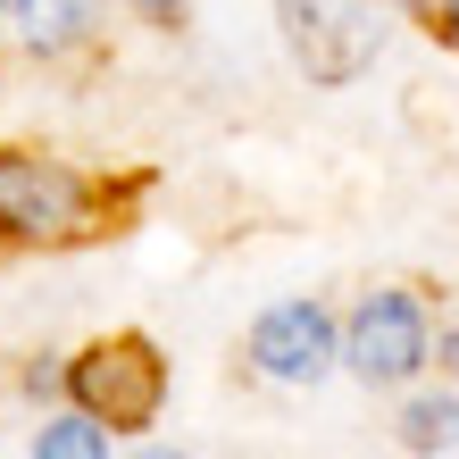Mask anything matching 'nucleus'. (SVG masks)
<instances>
[{"instance_id": "f257e3e1", "label": "nucleus", "mask_w": 459, "mask_h": 459, "mask_svg": "<svg viewBox=\"0 0 459 459\" xmlns=\"http://www.w3.org/2000/svg\"><path fill=\"white\" fill-rule=\"evenodd\" d=\"M134 201H143V176L84 168V159L42 143H0V251H25V259L92 251V242L126 234Z\"/></svg>"}, {"instance_id": "2eb2a0df", "label": "nucleus", "mask_w": 459, "mask_h": 459, "mask_svg": "<svg viewBox=\"0 0 459 459\" xmlns=\"http://www.w3.org/2000/svg\"><path fill=\"white\" fill-rule=\"evenodd\" d=\"M0 50H9V34H0Z\"/></svg>"}, {"instance_id": "4468645a", "label": "nucleus", "mask_w": 459, "mask_h": 459, "mask_svg": "<svg viewBox=\"0 0 459 459\" xmlns=\"http://www.w3.org/2000/svg\"><path fill=\"white\" fill-rule=\"evenodd\" d=\"M435 34H459V0H443V25H435Z\"/></svg>"}, {"instance_id": "20e7f679", "label": "nucleus", "mask_w": 459, "mask_h": 459, "mask_svg": "<svg viewBox=\"0 0 459 459\" xmlns=\"http://www.w3.org/2000/svg\"><path fill=\"white\" fill-rule=\"evenodd\" d=\"M276 42L301 84L342 92L385 59L393 42V9L385 0H276Z\"/></svg>"}, {"instance_id": "f8f14e48", "label": "nucleus", "mask_w": 459, "mask_h": 459, "mask_svg": "<svg viewBox=\"0 0 459 459\" xmlns=\"http://www.w3.org/2000/svg\"><path fill=\"white\" fill-rule=\"evenodd\" d=\"M393 17H410V25H443V0H385Z\"/></svg>"}, {"instance_id": "423d86ee", "label": "nucleus", "mask_w": 459, "mask_h": 459, "mask_svg": "<svg viewBox=\"0 0 459 459\" xmlns=\"http://www.w3.org/2000/svg\"><path fill=\"white\" fill-rule=\"evenodd\" d=\"M9 42L34 67H92L109 50V0H34L9 25Z\"/></svg>"}, {"instance_id": "9b49d317", "label": "nucleus", "mask_w": 459, "mask_h": 459, "mask_svg": "<svg viewBox=\"0 0 459 459\" xmlns=\"http://www.w3.org/2000/svg\"><path fill=\"white\" fill-rule=\"evenodd\" d=\"M435 368H443V385H459V326H435Z\"/></svg>"}, {"instance_id": "1a4fd4ad", "label": "nucleus", "mask_w": 459, "mask_h": 459, "mask_svg": "<svg viewBox=\"0 0 459 459\" xmlns=\"http://www.w3.org/2000/svg\"><path fill=\"white\" fill-rule=\"evenodd\" d=\"M9 393L25 410H50V401H67V351H25L9 368Z\"/></svg>"}, {"instance_id": "6e6552de", "label": "nucleus", "mask_w": 459, "mask_h": 459, "mask_svg": "<svg viewBox=\"0 0 459 459\" xmlns=\"http://www.w3.org/2000/svg\"><path fill=\"white\" fill-rule=\"evenodd\" d=\"M109 451H117V435L100 418H84L75 401H50L25 426V459H109Z\"/></svg>"}, {"instance_id": "9d476101", "label": "nucleus", "mask_w": 459, "mask_h": 459, "mask_svg": "<svg viewBox=\"0 0 459 459\" xmlns=\"http://www.w3.org/2000/svg\"><path fill=\"white\" fill-rule=\"evenodd\" d=\"M109 9H126L134 25H151V34H176V25L193 17V0H109Z\"/></svg>"}, {"instance_id": "0eeeda50", "label": "nucleus", "mask_w": 459, "mask_h": 459, "mask_svg": "<svg viewBox=\"0 0 459 459\" xmlns=\"http://www.w3.org/2000/svg\"><path fill=\"white\" fill-rule=\"evenodd\" d=\"M393 443L410 451V459H443L459 451V385H418L401 393V418H393Z\"/></svg>"}, {"instance_id": "7ed1b4c3", "label": "nucleus", "mask_w": 459, "mask_h": 459, "mask_svg": "<svg viewBox=\"0 0 459 459\" xmlns=\"http://www.w3.org/2000/svg\"><path fill=\"white\" fill-rule=\"evenodd\" d=\"M435 368V301L410 284H368L342 309V376L368 393H410Z\"/></svg>"}, {"instance_id": "ddd939ff", "label": "nucleus", "mask_w": 459, "mask_h": 459, "mask_svg": "<svg viewBox=\"0 0 459 459\" xmlns=\"http://www.w3.org/2000/svg\"><path fill=\"white\" fill-rule=\"evenodd\" d=\"M25 9H34V0H0V34H9V25H17Z\"/></svg>"}, {"instance_id": "f03ea898", "label": "nucleus", "mask_w": 459, "mask_h": 459, "mask_svg": "<svg viewBox=\"0 0 459 459\" xmlns=\"http://www.w3.org/2000/svg\"><path fill=\"white\" fill-rule=\"evenodd\" d=\"M67 401L126 443V435H151V426L168 418L176 368H168V351H159L143 326H109V334L67 351Z\"/></svg>"}, {"instance_id": "39448f33", "label": "nucleus", "mask_w": 459, "mask_h": 459, "mask_svg": "<svg viewBox=\"0 0 459 459\" xmlns=\"http://www.w3.org/2000/svg\"><path fill=\"white\" fill-rule=\"evenodd\" d=\"M242 376L276 393H317L326 376H342V309H326L317 292H284L242 326Z\"/></svg>"}]
</instances>
